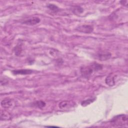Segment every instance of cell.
<instances>
[{
    "label": "cell",
    "instance_id": "1",
    "mask_svg": "<svg viewBox=\"0 0 128 128\" xmlns=\"http://www.w3.org/2000/svg\"><path fill=\"white\" fill-rule=\"evenodd\" d=\"M102 66L101 64L93 62L89 65L84 66L80 68V73L82 76L86 78H88L94 72L101 70Z\"/></svg>",
    "mask_w": 128,
    "mask_h": 128
},
{
    "label": "cell",
    "instance_id": "2",
    "mask_svg": "<svg viewBox=\"0 0 128 128\" xmlns=\"http://www.w3.org/2000/svg\"><path fill=\"white\" fill-rule=\"evenodd\" d=\"M112 125L116 127H126L128 126V116L122 114L114 116L110 120Z\"/></svg>",
    "mask_w": 128,
    "mask_h": 128
},
{
    "label": "cell",
    "instance_id": "3",
    "mask_svg": "<svg viewBox=\"0 0 128 128\" xmlns=\"http://www.w3.org/2000/svg\"><path fill=\"white\" fill-rule=\"evenodd\" d=\"M76 30L79 32L84 34H90L94 30V28L90 25L83 24L78 26L76 28Z\"/></svg>",
    "mask_w": 128,
    "mask_h": 128
},
{
    "label": "cell",
    "instance_id": "4",
    "mask_svg": "<svg viewBox=\"0 0 128 128\" xmlns=\"http://www.w3.org/2000/svg\"><path fill=\"white\" fill-rule=\"evenodd\" d=\"M75 105V103L72 101L62 100L58 104V107L61 110H67L72 108Z\"/></svg>",
    "mask_w": 128,
    "mask_h": 128
},
{
    "label": "cell",
    "instance_id": "5",
    "mask_svg": "<svg viewBox=\"0 0 128 128\" xmlns=\"http://www.w3.org/2000/svg\"><path fill=\"white\" fill-rule=\"evenodd\" d=\"M116 76L115 74L112 73L110 74L106 77L105 79L106 84L110 86H114L116 84Z\"/></svg>",
    "mask_w": 128,
    "mask_h": 128
},
{
    "label": "cell",
    "instance_id": "6",
    "mask_svg": "<svg viewBox=\"0 0 128 128\" xmlns=\"http://www.w3.org/2000/svg\"><path fill=\"white\" fill-rule=\"evenodd\" d=\"M111 54L108 51H102L98 52L97 56L100 60H106L111 57Z\"/></svg>",
    "mask_w": 128,
    "mask_h": 128
},
{
    "label": "cell",
    "instance_id": "7",
    "mask_svg": "<svg viewBox=\"0 0 128 128\" xmlns=\"http://www.w3.org/2000/svg\"><path fill=\"white\" fill-rule=\"evenodd\" d=\"M40 18H38V17L34 16L24 20L22 23L26 25L34 26L38 24L40 22Z\"/></svg>",
    "mask_w": 128,
    "mask_h": 128
},
{
    "label": "cell",
    "instance_id": "8",
    "mask_svg": "<svg viewBox=\"0 0 128 128\" xmlns=\"http://www.w3.org/2000/svg\"><path fill=\"white\" fill-rule=\"evenodd\" d=\"M32 70L29 69H21V70H12V72L14 75L17 74H29L32 73Z\"/></svg>",
    "mask_w": 128,
    "mask_h": 128
},
{
    "label": "cell",
    "instance_id": "9",
    "mask_svg": "<svg viewBox=\"0 0 128 128\" xmlns=\"http://www.w3.org/2000/svg\"><path fill=\"white\" fill-rule=\"evenodd\" d=\"M0 104H1V106L4 108H9L12 104V100L8 98H5L1 101Z\"/></svg>",
    "mask_w": 128,
    "mask_h": 128
},
{
    "label": "cell",
    "instance_id": "10",
    "mask_svg": "<svg viewBox=\"0 0 128 128\" xmlns=\"http://www.w3.org/2000/svg\"><path fill=\"white\" fill-rule=\"evenodd\" d=\"M12 118L11 114L6 110H2L0 112V120H8Z\"/></svg>",
    "mask_w": 128,
    "mask_h": 128
},
{
    "label": "cell",
    "instance_id": "11",
    "mask_svg": "<svg viewBox=\"0 0 128 128\" xmlns=\"http://www.w3.org/2000/svg\"><path fill=\"white\" fill-rule=\"evenodd\" d=\"M46 102L42 100H37L34 102L32 104V106L35 108H42L46 106Z\"/></svg>",
    "mask_w": 128,
    "mask_h": 128
},
{
    "label": "cell",
    "instance_id": "12",
    "mask_svg": "<svg viewBox=\"0 0 128 128\" xmlns=\"http://www.w3.org/2000/svg\"><path fill=\"white\" fill-rule=\"evenodd\" d=\"M46 6L49 10L54 12H56L60 10L58 6L52 4H47Z\"/></svg>",
    "mask_w": 128,
    "mask_h": 128
},
{
    "label": "cell",
    "instance_id": "13",
    "mask_svg": "<svg viewBox=\"0 0 128 128\" xmlns=\"http://www.w3.org/2000/svg\"><path fill=\"white\" fill-rule=\"evenodd\" d=\"M95 100H96V98H88V99L84 100L82 102L81 105L82 106H86L88 105H89L91 103L93 102Z\"/></svg>",
    "mask_w": 128,
    "mask_h": 128
},
{
    "label": "cell",
    "instance_id": "14",
    "mask_svg": "<svg viewBox=\"0 0 128 128\" xmlns=\"http://www.w3.org/2000/svg\"><path fill=\"white\" fill-rule=\"evenodd\" d=\"M72 12L75 14H81L83 12V9L80 6H74V7H73Z\"/></svg>",
    "mask_w": 128,
    "mask_h": 128
},
{
    "label": "cell",
    "instance_id": "15",
    "mask_svg": "<svg viewBox=\"0 0 128 128\" xmlns=\"http://www.w3.org/2000/svg\"><path fill=\"white\" fill-rule=\"evenodd\" d=\"M22 50V48L19 46H16L14 48V51L15 54L16 56H19Z\"/></svg>",
    "mask_w": 128,
    "mask_h": 128
},
{
    "label": "cell",
    "instance_id": "16",
    "mask_svg": "<svg viewBox=\"0 0 128 128\" xmlns=\"http://www.w3.org/2000/svg\"><path fill=\"white\" fill-rule=\"evenodd\" d=\"M120 3L122 4V5H124V6H127V5H128V0H122V1H120Z\"/></svg>",
    "mask_w": 128,
    "mask_h": 128
}]
</instances>
